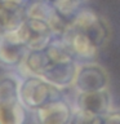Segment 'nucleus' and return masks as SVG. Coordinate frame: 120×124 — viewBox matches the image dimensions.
<instances>
[{"label": "nucleus", "instance_id": "nucleus-9", "mask_svg": "<svg viewBox=\"0 0 120 124\" xmlns=\"http://www.w3.org/2000/svg\"><path fill=\"white\" fill-rule=\"evenodd\" d=\"M75 108L105 116L112 108V96L108 89L94 92H77L74 102Z\"/></svg>", "mask_w": 120, "mask_h": 124}, {"label": "nucleus", "instance_id": "nucleus-7", "mask_svg": "<svg viewBox=\"0 0 120 124\" xmlns=\"http://www.w3.org/2000/svg\"><path fill=\"white\" fill-rule=\"evenodd\" d=\"M75 106L65 97L44 105L32 112L35 124H71Z\"/></svg>", "mask_w": 120, "mask_h": 124}, {"label": "nucleus", "instance_id": "nucleus-13", "mask_svg": "<svg viewBox=\"0 0 120 124\" xmlns=\"http://www.w3.org/2000/svg\"><path fill=\"white\" fill-rule=\"evenodd\" d=\"M45 52L48 54V58L50 60V62L76 61L62 38H54L53 41L45 48Z\"/></svg>", "mask_w": 120, "mask_h": 124}, {"label": "nucleus", "instance_id": "nucleus-14", "mask_svg": "<svg viewBox=\"0 0 120 124\" xmlns=\"http://www.w3.org/2000/svg\"><path fill=\"white\" fill-rule=\"evenodd\" d=\"M54 9V4L49 0H31L26 5L25 12L27 18H39L48 21Z\"/></svg>", "mask_w": 120, "mask_h": 124}, {"label": "nucleus", "instance_id": "nucleus-4", "mask_svg": "<svg viewBox=\"0 0 120 124\" xmlns=\"http://www.w3.org/2000/svg\"><path fill=\"white\" fill-rule=\"evenodd\" d=\"M15 32L27 48L35 50L45 49L56 38L49 23L39 18L26 17V21L15 30Z\"/></svg>", "mask_w": 120, "mask_h": 124}, {"label": "nucleus", "instance_id": "nucleus-2", "mask_svg": "<svg viewBox=\"0 0 120 124\" xmlns=\"http://www.w3.org/2000/svg\"><path fill=\"white\" fill-rule=\"evenodd\" d=\"M19 97L26 110L34 112L52 101L63 96V89L49 83L39 75H22L19 84Z\"/></svg>", "mask_w": 120, "mask_h": 124}, {"label": "nucleus", "instance_id": "nucleus-3", "mask_svg": "<svg viewBox=\"0 0 120 124\" xmlns=\"http://www.w3.org/2000/svg\"><path fill=\"white\" fill-rule=\"evenodd\" d=\"M71 27L84 32L99 49L107 44L111 36L107 19L90 8H80L72 17Z\"/></svg>", "mask_w": 120, "mask_h": 124}, {"label": "nucleus", "instance_id": "nucleus-10", "mask_svg": "<svg viewBox=\"0 0 120 124\" xmlns=\"http://www.w3.org/2000/svg\"><path fill=\"white\" fill-rule=\"evenodd\" d=\"M79 62L77 61H66V62H50L45 71L43 72V78L56 87L65 89L74 87L76 79Z\"/></svg>", "mask_w": 120, "mask_h": 124}, {"label": "nucleus", "instance_id": "nucleus-18", "mask_svg": "<svg viewBox=\"0 0 120 124\" xmlns=\"http://www.w3.org/2000/svg\"><path fill=\"white\" fill-rule=\"evenodd\" d=\"M1 1H4V3H9V4H13V5H17V7L26 8V5L31 1V0H1Z\"/></svg>", "mask_w": 120, "mask_h": 124}, {"label": "nucleus", "instance_id": "nucleus-15", "mask_svg": "<svg viewBox=\"0 0 120 124\" xmlns=\"http://www.w3.org/2000/svg\"><path fill=\"white\" fill-rule=\"evenodd\" d=\"M87 0H52L54 7L61 12L63 16L71 18L76 14V12L83 8V4Z\"/></svg>", "mask_w": 120, "mask_h": 124}, {"label": "nucleus", "instance_id": "nucleus-11", "mask_svg": "<svg viewBox=\"0 0 120 124\" xmlns=\"http://www.w3.org/2000/svg\"><path fill=\"white\" fill-rule=\"evenodd\" d=\"M26 21L25 8L0 0V35L17 30Z\"/></svg>", "mask_w": 120, "mask_h": 124}, {"label": "nucleus", "instance_id": "nucleus-8", "mask_svg": "<svg viewBox=\"0 0 120 124\" xmlns=\"http://www.w3.org/2000/svg\"><path fill=\"white\" fill-rule=\"evenodd\" d=\"M62 39L67 44L74 58L79 63L97 60L99 48L84 32L70 26V29L66 31V34L62 36Z\"/></svg>", "mask_w": 120, "mask_h": 124}, {"label": "nucleus", "instance_id": "nucleus-17", "mask_svg": "<svg viewBox=\"0 0 120 124\" xmlns=\"http://www.w3.org/2000/svg\"><path fill=\"white\" fill-rule=\"evenodd\" d=\"M102 124H120V111L112 108L103 116Z\"/></svg>", "mask_w": 120, "mask_h": 124}, {"label": "nucleus", "instance_id": "nucleus-12", "mask_svg": "<svg viewBox=\"0 0 120 124\" xmlns=\"http://www.w3.org/2000/svg\"><path fill=\"white\" fill-rule=\"evenodd\" d=\"M50 63V60L48 58L45 49L43 50H35V49H29L25 56L22 65L19 66L17 71L19 75H39L41 76L45 69Z\"/></svg>", "mask_w": 120, "mask_h": 124}, {"label": "nucleus", "instance_id": "nucleus-5", "mask_svg": "<svg viewBox=\"0 0 120 124\" xmlns=\"http://www.w3.org/2000/svg\"><path fill=\"white\" fill-rule=\"evenodd\" d=\"M110 78L106 69L96 61L79 63L74 88L76 92H94L108 89Z\"/></svg>", "mask_w": 120, "mask_h": 124}, {"label": "nucleus", "instance_id": "nucleus-16", "mask_svg": "<svg viewBox=\"0 0 120 124\" xmlns=\"http://www.w3.org/2000/svg\"><path fill=\"white\" fill-rule=\"evenodd\" d=\"M102 120H103V116L94 115V114H90V112L75 108L71 124H102Z\"/></svg>", "mask_w": 120, "mask_h": 124}, {"label": "nucleus", "instance_id": "nucleus-6", "mask_svg": "<svg viewBox=\"0 0 120 124\" xmlns=\"http://www.w3.org/2000/svg\"><path fill=\"white\" fill-rule=\"evenodd\" d=\"M27 50H29L27 45L19 39L15 30L0 35V66L1 67L17 71L25 60Z\"/></svg>", "mask_w": 120, "mask_h": 124}, {"label": "nucleus", "instance_id": "nucleus-19", "mask_svg": "<svg viewBox=\"0 0 120 124\" xmlns=\"http://www.w3.org/2000/svg\"><path fill=\"white\" fill-rule=\"evenodd\" d=\"M49 1H52V0H49Z\"/></svg>", "mask_w": 120, "mask_h": 124}, {"label": "nucleus", "instance_id": "nucleus-1", "mask_svg": "<svg viewBox=\"0 0 120 124\" xmlns=\"http://www.w3.org/2000/svg\"><path fill=\"white\" fill-rule=\"evenodd\" d=\"M19 74L0 75V124H25L26 107L19 97Z\"/></svg>", "mask_w": 120, "mask_h": 124}]
</instances>
